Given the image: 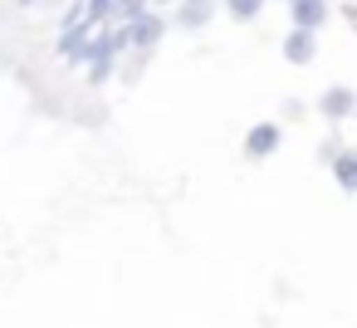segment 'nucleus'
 <instances>
[{"mask_svg": "<svg viewBox=\"0 0 357 328\" xmlns=\"http://www.w3.org/2000/svg\"><path fill=\"white\" fill-rule=\"evenodd\" d=\"M279 142H284V128L279 123H255L250 133H245V157H274L279 152Z\"/></svg>", "mask_w": 357, "mask_h": 328, "instance_id": "obj_2", "label": "nucleus"}, {"mask_svg": "<svg viewBox=\"0 0 357 328\" xmlns=\"http://www.w3.org/2000/svg\"><path fill=\"white\" fill-rule=\"evenodd\" d=\"M108 10H113V0H89V6H84V25H98V20H108Z\"/></svg>", "mask_w": 357, "mask_h": 328, "instance_id": "obj_11", "label": "nucleus"}, {"mask_svg": "<svg viewBox=\"0 0 357 328\" xmlns=\"http://www.w3.org/2000/svg\"><path fill=\"white\" fill-rule=\"evenodd\" d=\"M142 10H147V0H113V10H108V15H113L118 25H128V20L142 15Z\"/></svg>", "mask_w": 357, "mask_h": 328, "instance_id": "obj_10", "label": "nucleus"}, {"mask_svg": "<svg viewBox=\"0 0 357 328\" xmlns=\"http://www.w3.org/2000/svg\"><path fill=\"white\" fill-rule=\"evenodd\" d=\"M20 6H40V0H20Z\"/></svg>", "mask_w": 357, "mask_h": 328, "instance_id": "obj_12", "label": "nucleus"}, {"mask_svg": "<svg viewBox=\"0 0 357 328\" xmlns=\"http://www.w3.org/2000/svg\"><path fill=\"white\" fill-rule=\"evenodd\" d=\"M211 20V0H176V25L181 30H201Z\"/></svg>", "mask_w": 357, "mask_h": 328, "instance_id": "obj_8", "label": "nucleus"}, {"mask_svg": "<svg viewBox=\"0 0 357 328\" xmlns=\"http://www.w3.org/2000/svg\"><path fill=\"white\" fill-rule=\"evenodd\" d=\"M225 10H230L235 20H259V10H264V0H225Z\"/></svg>", "mask_w": 357, "mask_h": 328, "instance_id": "obj_9", "label": "nucleus"}, {"mask_svg": "<svg viewBox=\"0 0 357 328\" xmlns=\"http://www.w3.org/2000/svg\"><path fill=\"white\" fill-rule=\"evenodd\" d=\"M284 6H289V0H284Z\"/></svg>", "mask_w": 357, "mask_h": 328, "instance_id": "obj_13", "label": "nucleus"}, {"mask_svg": "<svg viewBox=\"0 0 357 328\" xmlns=\"http://www.w3.org/2000/svg\"><path fill=\"white\" fill-rule=\"evenodd\" d=\"M328 10H333L328 0H289V20H294V30H308V35L323 30Z\"/></svg>", "mask_w": 357, "mask_h": 328, "instance_id": "obj_3", "label": "nucleus"}, {"mask_svg": "<svg viewBox=\"0 0 357 328\" xmlns=\"http://www.w3.org/2000/svg\"><path fill=\"white\" fill-rule=\"evenodd\" d=\"M162 35H167V20H162L157 10H142V15H132V20L123 25V40H128V50H142V54H147V50H152Z\"/></svg>", "mask_w": 357, "mask_h": 328, "instance_id": "obj_1", "label": "nucleus"}, {"mask_svg": "<svg viewBox=\"0 0 357 328\" xmlns=\"http://www.w3.org/2000/svg\"><path fill=\"white\" fill-rule=\"evenodd\" d=\"M352 108H357V94H352L347 84H333V89L318 98V113H323L328 123H347V118H352Z\"/></svg>", "mask_w": 357, "mask_h": 328, "instance_id": "obj_4", "label": "nucleus"}, {"mask_svg": "<svg viewBox=\"0 0 357 328\" xmlns=\"http://www.w3.org/2000/svg\"><path fill=\"white\" fill-rule=\"evenodd\" d=\"M318 54V35H308V30H289L284 35V59L289 64H308Z\"/></svg>", "mask_w": 357, "mask_h": 328, "instance_id": "obj_6", "label": "nucleus"}, {"mask_svg": "<svg viewBox=\"0 0 357 328\" xmlns=\"http://www.w3.org/2000/svg\"><path fill=\"white\" fill-rule=\"evenodd\" d=\"M89 45H93V25H64L59 54H64L69 64H84V59H89Z\"/></svg>", "mask_w": 357, "mask_h": 328, "instance_id": "obj_5", "label": "nucleus"}, {"mask_svg": "<svg viewBox=\"0 0 357 328\" xmlns=\"http://www.w3.org/2000/svg\"><path fill=\"white\" fill-rule=\"evenodd\" d=\"M328 162H333V177H337V186H342V191L352 196V191H357V152L337 147V152H333Z\"/></svg>", "mask_w": 357, "mask_h": 328, "instance_id": "obj_7", "label": "nucleus"}]
</instances>
